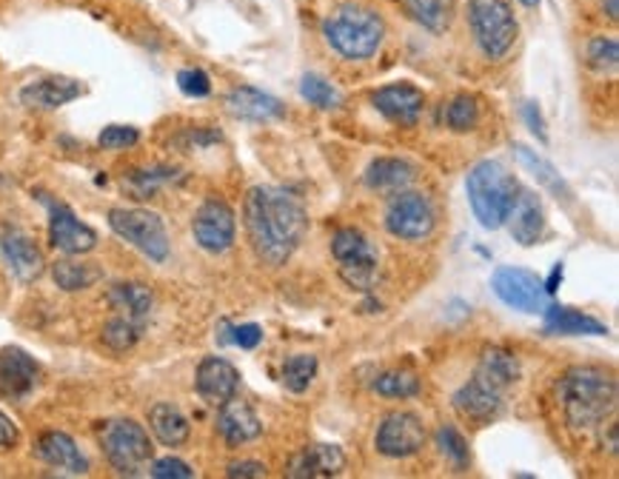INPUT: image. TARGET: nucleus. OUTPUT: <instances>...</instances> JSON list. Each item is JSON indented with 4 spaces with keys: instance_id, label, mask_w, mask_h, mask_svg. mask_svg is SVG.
Returning <instances> with one entry per match:
<instances>
[{
    "instance_id": "obj_1",
    "label": "nucleus",
    "mask_w": 619,
    "mask_h": 479,
    "mask_svg": "<svg viewBox=\"0 0 619 479\" xmlns=\"http://www.w3.org/2000/svg\"><path fill=\"white\" fill-rule=\"evenodd\" d=\"M245 231L266 265H283L309 231V212L295 192L280 186H254L245 194Z\"/></svg>"
},
{
    "instance_id": "obj_2",
    "label": "nucleus",
    "mask_w": 619,
    "mask_h": 479,
    "mask_svg": "<svg viewBox=\"0 0 619 479\" xmlns=\"http://www.w3.org/2000/svg\"><path fill=\"white\" fill-rule=\"evenodd\" d=\"M560 400L571 429H594L617 408V379L599 365H576L560 379Z\"/></svg>"
},
{
    "instance_id": "obj_3",
    "label": "nucleus",
    "mask_w": 619,
    "mask_h": 479,
    "mask_svg": "<svg viewBox=\"0 0 619 479\" xmlns=\"http://www.w3.org/2000/svg\"><path fill=\"white\" fill-rule=\"evenodd\" d=\"M323 37L340 58L368 60L377 55L386 37V23L375 9L346 3L323 21Z\"/></svg>"
},
{
    "instance_id": "obj_4",
    "label": "nucleus",
    "mask_w": 619,
    "mask_h": 479,
    "mask_svg": "<svg viewBox=\"0 0 619 479\" xmlns=\"http://www.w3.org/2000/svg\"><path fill=\"white\" fill-rule=\"evenodd\" d=\"M466 192L474 217L483 229H500L512 212L519 194V183L500 160H483L477 163L466 180Z\"/></svg>"
},
{
    "instance_id": "obj_5",
    "label": "nucleus",
    "mask_w": 619,
    "mask_h": 479,
    "mask_svg": "<svg viewBox=\"0 0 619 479\" xmlns=\"http://www.w3.org/2000/svg\"><path fill=\"white\" fill-rule=\"evenodd\" d=\"M98 443L103 457L123 477H135L146 468L154 448L146 429L135 420H106L98 425Z\"/></svg>"
},
{
    "instance_id": "obj_6",
    "label": "nucleus",
    "mask_w": 619,
    "mask_h": 479,
    "mask_svg": "<svg viewBox=\"0 0 619 479\" xmlns=\"http://www.w3.org/2000/svg\"><path fill=\"white\" fill-rule=\"evenodd\" d=\"M469 26L485 58H505L517 44L519 26L508 0H469Z\"/></svg>"
},
{
    "instance_id": "obj_7",
    "label": "nucleus",
    "mask_w": 619,
    "mask_h": 479,
    "mask_svg": "<svg viewBox=\"0 0 619 479\" xmlns=\"http://www.w3.org/2000/svg\"><path fill=\"white\" fill-rule=\"evenodd\" d=\"M108 229L123 237L126 243L135 246L151 263H167L172 243L163 217L149 208H112L108 212Z\"/></svg>"
},
{
    "instance_id": "obj_8",
    "label": "nucleus",
    "mask_w": 619,
    "mask_h": 479,
    "mask_svg": "<svg viewBox=\"0 0 619 479\" xmlns=\"http://www.w3.org/2000/svg\"><path fill=\"white\" fill-rule=\"evenodd\" d=\"M332 254L337 260V272L348 288L368 292L377 280V251L363 231L340 229L332 237Z\"/></svg>"
},
{
    "instance_id": "obj_9",
    "label": "nucleus",
    "mask_w": 619,
    "mask_h": 479,
    "mask_svg": "<svg viewBox=\"0 0 619 479\" xmlns=\"http://www.w3.org/2000/svg\"><path fill=\"white\" fill-rule=\"evenodd\" d=\"M434 206L420 192H397L386 208V229L400 240H423L434 231Z\"/></svg>"
},
{
    "instance_id": "obj_10",
    "label": "nucleus",
    "mask_w": 619,
    "mask_h": 479,
    "mask_svg": "<svg viewBox=\"0 0 619 479\" xmlns=\"http://www.w3.org/2000/svg\"><path fill=\"white\" fill-rule=\"evenodd\" d=\"M491 288L505 306L514 308V311H523V315H542V308H546V286L528 269L503 265L491 277Z\"/></svg>"
},
{
    "instance_id": "obj_11",
    "label": "nucleus",
    "mask_w": 619,
    "mask_h": 479,
    "mask_svg": "<svg viewBox=\"0 0 619 479\" xmlns=\"http://www.w3.org/2000/svg\"><path fill=\"white\" fill-rule=\"evenodd\" d=\"M192 231H195V240L203 251L223 254V251H229L234 246L238 220H234V212H231L229 203L220 201V197H209L195 212Z\"/></svg>"
},
{
    "instance_id": "obj_12",
    "label": "nucleus",
    "mask_w": 619,
    "mask_h": 479,
    "mask_svg": "<svg viewBox=\"0 0 619 479\" xmlns=\"http://www.w3.org/2000/svg\"><path fill=\"white\" fill-rule=\"evenodd\" d=\"M44 206L49 208V243L51 249L64 251L69 258H78V254H89V251L98 246V231L92 226L80 220L72 208L64 206V203L51 201V197H41Z\"/></svg>"
},
{
    "instance_id": "obj_13",
    "label": "nucleus",
    "mask_w": 619,
    "mask_h": 479,
    "mask_svg": "<svg viewBox=\"0 0 619 479\" xmlns=\"http://www.w3.org/2000/svg\"><path fill=\"white\" fill-rule=\"evenodd\" d=\"M375 445L382 457L389 459H405L414 457L425 445V425L417 414L411 411H394L382 420L377 429Z\"/></svg>"
},
{
    "instance_id": "obj_14",
    "label": "nucleus",
    "mask_w": 619,
    "mask_h": 479,
    "mask_svg": "<svg viewBox=\"0 0 619 479\" xmlns=\"http://www.w3.org/2000/svg\"><path fill=\"white\" fill-rule=\"evenodd\" d=\"M195 388L197 394H200L203 402L220 408L223 402H229L231 397H238L240 372L229 363V360L206 357L200 365H197Z\"/></svg>"
},
{
    "instance_id": "obj_15",
    "label": "nucleus",
    "mask_w": 619,
    "mask_h": 479,
    "mask_svg": "<svg viewBox=\"0 0 619 479\" xmlns=\"http://www.w3.org/2000/svg\"><path fill=\"white\" fill-rule=\"evenodd\" d=\"M371 103L386 121L397 126H414L425 109V94L411 83H389L371 94Z\"/></svg>"
},
{
    "instance_id": "obj_16",
    "label": "nucleus",
    "mask_w": 619,
    "mask_h": 479,
    "mask_svg": "<svg viewBox=\"0 0 619 479\" xmlns=\"http://www.w3.org/2000/svg\"><path fill=\"white\" fill-rule=\"evenodd\" d=\"M37 377H41V365L32 354L15 345L0 351V397L21 400L37 386Z\"/></svg>"
},
{
    "instance_id": "obj_17",
    "label": "nucleus",
    "mask_w": 619,
    "mask_h": 479,
    "mask_svg": "<svg viewBox=\"0 0 619 479\" xmlns=\"http://www.w3.org/2000/svg\"><path fill=\"white\" fill-rule=\"evenodd\" d=\"M35 454L49 468H58L64 474H72V477H83L89 471V459L83 457V451L78 448L72 436L64 434V431H46V434H41Z\"/></svg>"
},
{
    "instance_id": "obj_18",
    "label": "nucleus",
    "mask_w": 619,
    "mask_h": 479,
    "mask_svg": "<svg viewBox=\"0 0 619 479\" xmlns=\"http://www.w3.org/2000/svg\"><path fill=\"white\" fill-rule=\"evenodd\" d=\"M217 431L226 440V445L238 448V445L252 443L263 434V422L254 414V408L249 402L231 397L229 402L220 406V414H217Z\"/></svg>"
},
{
    "instance_id": "obj_19",
    "label": "nucleus",
    "mask_w": 619,
    "mask_h": 479,
    "mask_svg": "<svg viewBox=\"0 0 619 479\" xmlns=\"http://www.w3.org/2000/svg\"><path fill=\"white\" fill-rule=\"evenodd\" d=\"M0 251H3L9 269L15 272V277L21 280V283H32V280L44 274L46 260L30 235H23V231L18 229L3 231V237H0Z\"/></svg>"
},
{
    "instance_id": "obj_20",
    "label": "nucleus",
    "mask_w": 619,
    "mask_h": 479,
    "mask_svg": "<svg viewBox=\"0 0 619 479\" xmlns=\"http://www.w3.org/2000/svg\"><path fill=\"white\" fill-rule=\"evenodd\" d=\"M505 223H508V231H512V237L519 246L528 249V246L540 243L542 235H546V212H542V203L537 201V194L519 189L517 201H514Z\"/></svg>"
},
{
    "instance_id": "obj_21",
    "label": "nucleus",
    "mask_w": 619,
    "mask_h": 479,
    "mask_svg": "<svg viewBox=\"0 0 619 479\" xmlns=\"http://www.w3.org/2000/svg\"><path fill=\"white\" fill-rule=\"evenodd\" d=\"M454 408L457 414L471 422H489L503 411V391L485 386L480 379H469L460 391L454 394Z\"/></svg>"
},
{
    "instance_id": "obj_22",
    "label": "nucleus",
    "mask_w": 619,
    "mask_h": 479,
    "mask_svg": "<svg viewBox=\"0 0 619 479\" xmlns=\"http://www.w3.org/2000/svg\"><path fill=\"white\" fill-rule=\"evenodd\" d=\"M226 109H229V115L252 123L277 121V117L286 115V106H283L277 98H272V94L260 92V89L252 87L231 89V92L226 94Z\"/></svg>"
},
{
    "instance_id": "obj_23",
    "label": "nucleus",
    "mask_w": 619,
    "mask_h": 479,
    "mask_svg": "<svg viewBox=\"0 0 619 479\" xmlns=\"http://www.w3.org/2000/svg\"><path fill=\"white\" fill-rule=\"evenodd\" d=\"M346 468V457L337 445H309L288 463V477L311 479V477H337Z\"/></svg>"
},
{
    "instance_id": "obj_24",
    "label": "nucleus",
    "mask_w": 619,
    "mask_h": 479,
    "mask_svg": "<svg viewBox=\"0 0 619 479\" xmlns=\"http://www.w3.org/2000/svg\"><path fill=\"white\" fill-rule=\"evenodd\" d=\"M83 94V87L72 78H44L35 80L30 87L21 89V103L30 109H41V112H51L66 103L78 101Z\"/></svg>"
},
{
    "instance_id": "obj_25",
    "label": "nucleus",
    "mask_w": 619,
    "mask_h": 479,
    "mask_svg": "<svg viewBox=\"0 0 619 479\" xmlns=\"http://www.w3.org/2000/svg\"><path fill=\"white\" fill-rule=\"evenodd\" d=\"M542 315H546V334H554V337H605L608 329H605V322H599L597 317L583 315V311H576L571 306H551V308H542Z\"/></svg>"
},
{
    "instance_id": "obj_26",
    "label": "nucleus",
    "mask_w": 619,
    "mask_h": 479,
    "mask_svg": "<svg viewBox=\"0 0 619 479\" xmlns=\"http://www.w3.org/2000/svg\"><path fill=\"white\" fill-rule=\"evenodd\" d=\"M474 377L485 386L497 388V391H508L519 379V360L514 357L508 349H485L483 357H480V365H477Z\"/></svg>"
},
{
    "instance_id": "obj_27",
    "label": "nucleus",
    "mask_w": 619,
    "mask_h": 479,
    "mask_svg": "<svg viewBox=\"0 0 619 479\" xmlns=\"http://www.w3.org/2000/svg\"><path fill=\"white\" fill-rule=\"evenodd\" d=\"M149 429H151V434L158 436L163 445H169V448H177V445H183L188 440V434H192V425H188V420L183 417L181 408H174L172 402H158V406H151Z\"/></svg>"
},
{
    "instance_id": "obj_28",
    "label": "nucleus",
    "mask_w": 619,
    "mask_h": 479,
    "mask_svg": "<svg viewBox=\"0 0 619 479\" xmlns=\"http://www.w3.org/2000/svg\"><path fill=\"white\" fill-rule=\"evenodd\" d=\"M417 169L409 160L400 158H377L375 163L366 169V186L375 192H403L414 180Z\"/></svg>"
},
{
    "instance_id": "obj_29",
    "label": "nucleus",
    "mask_w": 619,
    "mask_h": 479,
    "mask_svg": "<svg viewBox=\"0 0 619 479\" xmlns=\"http://www.w3.org/2000/svg\"><path fill=\"white\" fill-rule=\"evenodd\" d=\"M512 151H514V158H517V163L523 166V169H528V172L534 174V180H537L542 189H548V192L554 194V197H562V201H571L569 183L562 180V174L557 172L554 166L548 163L546 158H540L537 151H531L523 144H514Z\"/></svg>"
},
{
    "instance_id": "obj_30",
    "label": "nucleus",
    "mask_w": 619,
    "mask_h": 479,
    "mask_svg": "<svg viewBox=\"0 0 619 479\" xmlns=\"http://www.w3.org/2000/svg\"><path fill=\"white\" fill-rule=\"evenodd\" d=\"M51 280L64 292H83L103 280V269L98 263H83V260H58L51 265Z\"/></svg>"
},
{
    "instance_id": "obj_31",
    "label": "nucleus",
    "mask_w": 619,
    "mask_h": 479,
    "mask_svg": "<svg viewBox=\"0 0 619 479\" xmlns=\"http://www.w3.org/2000/svg\"><path fill=\"white\" fill-rule=\"evenodd\" d=\"M108 306L115 308L117 315L144 322L151 311V292L140 283H117L108 292Z\"/></svg>"
},
{
    "instance_id": "obj_32",
    "label": "nucleus",
    "mask_w": 619,
    "mask_h": 479,
    "mask_svg": "<svg viewBox=\"0 0 619 479\" xmlns=\"http://www.w3.org/2000/svg\"><path fill=\"white\" fill-rule=\"evenodd\" d=\"M403 9L428 32H446L454 18V0H403Z\"/></svg>"
},
{
    "instance_id": "obj_33",
    "label": "nucleus",
    "mask_w": 619,
    "mask_h": 479,
    "mask_svg": "<svg viewBox=\"0 0 619 479\" xmlns=\"http://www.w3.org/2000/svg\"><path fill=\"white\" fill-rule=\"evenodd\" d=\"M177 178L174 169H163V166H154V169H137V172L126 174L123 178V189L135 197V201H149L163 186H169L172 180Z\"/></svg>"
},
{
    "instance_id": "obj_34",
    "label": "nucleus",
    "mask_w": 619,
    "mask_h": 479,
    "mask_svg": "<svg viewBox=\"0 0 619 479\" xmlns=\"http://www.w3.org/2000/svg\"><path fill=\"white\" fill-rule=\"evenodd\" d=\"M318 377V357L314 354H295L283 363V386L291 394H302Z\"/></svg>"
},
{
    "instance_id": "obj_35",
    "label": "nucleus",
    "mask_w": 619,
    "mask_h": 479,
    "mask_svg": "<svg viewBox=\"0 0 619 479\" xmlns=\"http://www.w3.org/2000/svg\"><path fill=\"white\" fill-rule=\"evenodd\" d=\"M375 391L380 397H389V400H409V397H417L420 394V377L403 368H394V372H382L375 379Z\"/></svg>"
},
{
    "instance_id": "obj_36",
    "label": "nucleus",
    "mask_w": 619,
    "mask_h": 479,
    "mask_svg": "<svg viewBox=\"0 0 619 479\" xmlns=\"http://www.w3.org/2000/svg\"><path fill=\"white\" fill-rule=\"evenodd\" d=\"M140 331H144V322L115 315L103 326V343L112 351H129L140 340Z\"/></svg>"
},
{
    "instance_id": "obj_37",
    "label": "nucleus",
    "mask_w": 619,
    "mask_h": 479,
    "mask_svg": "<svg viewBox=\"0 0 619 479\" xmlns=\"http://www.w3.org/2000/svg\"><path fill=\"white\" fill-rule=\"evenodd\" d=\"M477 123H480V106L471 94H457L446 109V126L457 135H466V132H474Z\"/></svg>"
},
{
    "instance_id": "obj_38",
    "label": "nucleus",
    "mask_w": 619,
    "mask_h": 479,
    "mask_svg": "<svg viewBox=\"0 0 619 479\" xmlns=\"http://www.w3.org/2000/svg\"><path fill=\"white\" fill-rule=\"evenodd\" d=\"M300 94L311 103V106L318 109H334L340 103L337 89H334L325 78H320V75H306L300 83Z\"/></svg>"
},
{
    "instance_id": "obj_39",
    "label": "nucleus",
    "mask_w": 619,
    "mask_h": 479,
    "mask_svg": "<svg viewBox=\"0 0 619 479\" xmlns=\"http://www.w3.org/2000/svg\"><path fill=\"white\" fill-rule=\"evenodd\" d=\"M437 445H439V451L451 459L454 468H466V465L471 463L469 443L462 440V434L454 429V425H443V429L437 431Z\"/></svg>"
},
{
    "instance_id": "obj_40",
    "label": "nucleus",
    "mask_w": 619,
    "mask_h": 479,
    "mask_svg": "<svg viewBox=\"0 0 619 479\" xmlns=\"http://www.w3.org/2000/svg\"><path fill=\"white\" fill-rule=\"evenodd\" d=\"M588 64L597 72H614L619 64V44L614 37H594L588 44Z\"/></svg>"
},
{
    "instance_id": "obj_41",
    "label": "nucleus",
    "mask_w": 619,
    "mask_h": 479,
    "mask_svg": "<svg viewBox=\"0 0 619 479\" xmlns=\"http://www.w3.org/2000/svg\"><path fill=\"white\" fill-rule=\"evenodd\" d=\"M137 144H140V129H135V126H106V129L98 135V146L106 151L131 149V146Z\"/></svg>"
},
{
    "instance_id": "obj_42",
    "label": "nucleus",
    "mask_w": 619,
    "mask_h": 479,
    "mask_svg": "<svg viewBox=\"0 0 619 479\" xmlns=\"http://www.w3.org/2000/svg\"><path fill=\"white\" fill-rule=\"evenodd\" d=\"M177 87L186 98H209L211 94V80L203 69H183L177 72Z\"/></svg>"
},
{
    "instance_id": "obj_43",
    "label": "nucleus",
    "mask_w": 619,
    "mask_h": 479,
    "mask_svg": "<svg viewBox=\"0 0 619 479\" xmlns=\"http://www.w3.org/2000/svg\"><path fill=\"white\" fill-rule=\"evenodd\" d=\"M149 474L154 479H192V477H195L192 465L183 463V459H174V457L158 459V463L151 465Z\"/></svg>"
},
{
    "instance_id": "obj_44",
    "label": "nucleus",
    "mask_w": 619,
    "mask_h": 479,
    "mask_svg": "<svg viewBox=\"0 0 619 479\" xmlns=\"http://www.w3.org/2000/svg\"><path fill=\"white\" fill-rule=\"evenodd\" d=\"M231 337L229 343L240 345V349L252 351L263 343V329H260L257 322H245V326H231Z\"/></svg>"
},
{
    "instance_id": "obj_45",
    "label": "nucleus",
    "mask_w": 619,
    "mask_h": 479,
    "mask_svg": "<svg viewBox=\"0 0 619 479\" xmlns=\"http://www.w3.org/2000/svg\"><path fill=\"white\" fill-rule=\"evenodd\" d=\"M226 474H229L231 479H249V477H254V479H260V477H266V465L263 463H257V459H243V463H231L229 468H226Z\"/></svg>"
},
{
    "instance_id": "obj_46",
    "label": "nucleus",
    "mask_w": 619,
    "mask_h": 479,
    "mask_svg": "<svg viewBox=\"0 0 619 479\" xmlns=\"http://www.w3.org/2000/svg\"><path fill=\"white\" fill-rule=\"evenodd\" d=\"M523 117H526V123H528V129L534 132V135L540 137L542 144H548V129H546V121H542V112H540V106L537 103H523Z\"/></svg>"
},
{
    "instance_id": "obj_47",
    "label": "nucleus",
    "mask_w": 619,
    "mask_h": 479,
    "mask_svg": "<svg viewBox=\"0 0 619 479\" xmlns=\"http://www.w3.org/2000/svg\"><path fill=\"white\" fill-rule=\"evenodd\" d=\"M18 440H21L18 425L0 411V451H12L18 445Z\"/></svg>"
},
{
    "instance_id": "obj_48",
    "label": "nucleus",
    "mask_w": 619,
    "mask_h": 479,
    "mask_svg": "<svg viewBox=\"0 0 619 479\" xmlns=\"http://www.w3.org/2000/svg\"><path fill=\"white\" fill-rule=\"evenodd\" d=\"M560 283H562V263H557L554 272H551V277H548L546 283H542V286H546V294H557Z\"/></svg>"
},
{
    "instance_id": "obj_49",
    "label": "nucleus",
    "mask_w": 619,
    "mask_h": 479,
    "mask_svg": "<svg viewBox=\"0 0 619 479\" xmlns=\"http://www.w3.org/2000/svg\"><path fill=\"white\" fill-rule=\"evenodd\" d=\"M603 7H605V12H608V18H611V21H617V18H619V0H603Z\"/></svg>"
},
{
    "instance_id": "obj_50",
    "label": "nucleus",
    "mask_w": 619,
    "mask_h": 479,
    "mask_svg": "<svg viewBox=\"0 0 619 479\" xmlns=\"http://www.w3.org/2000/svg\"><path fill=\"white\" fill-rule=\"evenodd\" d=\"M519 3H526V7H537L540 0H519Z\"/></svg>"
}]
</instances>
